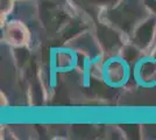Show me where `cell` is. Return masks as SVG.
<instances>
[{
  "mask_svg": "<svg viewBox=\"0 0 156 140\" xmlns=\"http://www.w3.org/2000/svg\"><path fill=\"white\" fill-rule=\"evenodd\" d=\"M4 40L9 46L25 47L30 41V34L23 22L12 21L4 31Z\"/></svg>",
  "mask_w": 156,
  "mask_h": 140,
  "instance_id": "6da1fadb",
  "label": "cell"
}]
</instances>
